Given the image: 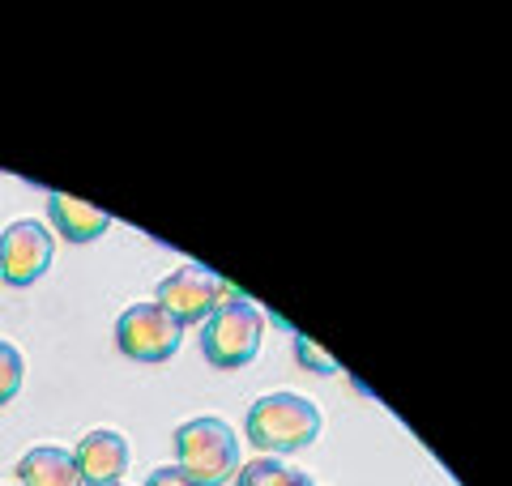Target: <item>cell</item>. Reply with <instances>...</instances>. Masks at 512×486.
I'll return each mask as SVG.
<instances>
[{"label": "cell", "instance_id": "6da1fadb", "mask_svg": "<svg viewBox=\"0 0 512 486\" xmlns=\"http://www.w3.org/2000/svg\"><path fill=\"white\" fill-rule=\"evenodd\" d=\"M244 431L252 448L269 452V457H291V452L316 444V435L325 431V414L303 393H269L248 410Z\"/></svg>", "mask_w": 512, "mask_h": 486}, {"label": "cell", "instance_id": "7a4b0ae2", "mask_svg": "<svg viewBox=\"0 0 512 486\" xmlns=\"http://www.w3.org/2000/svg\"><path fill=\"white\" fill-rule=\"evenodd\" d=\"M175 465L197 486H222L239 474V440L235 431L214 414L188 418L175 427Z\"/></svg>", "mask_w": 512, "mask_h": 486}, {"label": "cell", "instance_id": "3957f363", "mask_svg": "<svg viewBox=\"0 0 512 486\" xmlns=\"http://www.w3.org/2000/svg\"><path fill=\"white\" fill-rule=\"evenodd\" d=\"M265 342V312L248 299H227L201 329V354L214 367H248Z\"/></svg>", "mask_w": 512, "mask_h": 486}, {"label": "cell", "instance_id": "277c9868", "mask_svg": "<svg viewBox=\"0 0 512 486\" xmlns=\"http://www.w3.org/2000/svg\"><path fill=\"white\" fill-rule=\"evenodd\" d=\"M227 299H235V290L210 273L205 265H180L171 269L154 290V303L167 307V312L180 324H205Z\"/></svg>", "mask_w": 512, "mask_h": 486}, {"label": "cell", "instance_id": "5b68a950", "mask_svg": "<svg viewBox=\"0 0 512 486\" xmlns=\"http://www.w3.org/2000/svg\"><path fill=\"white\" fill-rule=\"evenodd\" d=\"M184 342V324L158 303H133L116 320V346L133 363H167Z\"/></svg>", "mask_w": 512, "mask_h": 486}, {"label": "cell", "instance_id": "8992f818", "mask_svg": "<svg viewBox=\"0 0 512 486\" xmlns=\"http://www.w3.org/2000/svg\"><path fill=\"white\" fill-rule=\"evenodd\" d=\"M56 261V239L52 226L39 218H13L0 235V273L9 286H30L39 282Z\"/></svg>", "mask_w": 512, "mask_h": 486}, {"label": "cell", "instance_id": "52a82bcc", "mask_svg": "<svg viewBox=\"0 0 512 486\" xmlns=\"http://www.w3.org/2000/svg\"><path fill=\"white\" fill-rule=\"evenodd\" d=\"M73 461H77V474H82L86 486H99V482H120L128 461H133V448L120 431L99 427V431H86L73 448Z\"/></svg>", "mask_w": 512, "mask_h": 486}, {"label": "cell", "instance_id": "ba28073f", "mask_svg": "<svg viewBox=\"0 0 512 486\" xmlns=\"http://www.w3.org/2000/svg\"><path fill=\"white\" fill-rule=\"evenodd\" d=\"M47 209H52V226L69 239V243H94L111 231V214L99 205H86L69 197V192H52L47 197Z\"/></svg>", "mask_w": 512, "mask_h": 486}, {"label": "cell", "instance_id": "9c48e42d", "mask_svg": "<svg viewBox=\"0 0 512 486\" xmlns=\"http://www.w3.org/2000/svg\"><path fill=\"white\" fill-rule=\"evenodd\" d=\"M18 486H86L69 448L39 444L18 461Z\"/></svg>", "mask_w": 512, "mask_h": 486}, {"label": "cell", "instance_id": "30bf717a", "mask_svg": "<svg viewBox=\"0 0 512 486\" xmlns=\"http://www.w3.org/2000/svg\"><path fill=\"white\" fill-rule=\"evenodd\" d=\"M235 486H316L308 474H303L299 465L282 461V457H269V452H261V457H252L248 465H239L235 474Z\"/></svg>", "mask_w": 512, "mask_h": 486}, {"label": "cell", "instance_id": "8fae6325", "mask_svg": "<svg viewBox=\"0 0 512 486\" xmlns=\"http://www.w3.org/2000/svg\"><path fill=\"white\" fill-rule=\"evenodd\" d=\"M26 380V359L22 350L13 342H0V405H9L13 397H18V388Z\"/></svg>", "mask_w": 512, "mask_h": 486}, {"label": "cell", "instance_id": "7c38bea8", "mask_svg": "<svg viewBox=\"0 0 512 486\" xmlns=\"http://www.w3.org/2000/svg\"><path fill=\"white\" fill-rule=\"evenodd\" d=\"M295 354H299V363L316 371V376H338V363H333V354L329 350H320L312 337H295Z\"/></svg>", "mask_w": 512, "mask_h": 486}, {"label": "cell", "instance_id": "4fadbf2b", "mask_svg": "<svg viewBox=\"0 0 512 486\" xmlns=\"http://www.w3.org/2000/svg\"><path fill=\"white\" fill-rule=\"evenodd\" d=\"M146 486H197V482H192L180 465H163V469H154V474L146 478Z\"/></svg>", "mask_w": 512, "mask_h": 486}, {"label": "cell", "instance_id": "5bb4252c", "mask_svg": "<svg viewBox=\"0 0 512 486\" xmlns=\"http://www.w3.org/2000/svg\"><path fill=\"white\" fill-rule=\"evenodd\" d=\"M99 486H124V482H99Z\"/></svg>", "mask_w": 512, "mask_h": 486}, {"label": "cell", "instance_id": "9a60e30c", "mask_svg": "<svg viewBox=\"0 0 512 486\" xmlns=\"http://www.w3.org/2000/svg\"><path fill=\"white\" fill-rule=\"evenodd\" d=\"M0 282H5V273H0Z\"/></svg>", "mask_w": 512, "mask_h": 486}]
</instances>
